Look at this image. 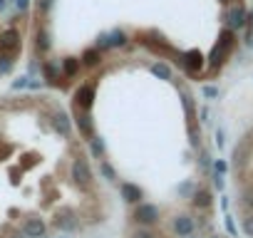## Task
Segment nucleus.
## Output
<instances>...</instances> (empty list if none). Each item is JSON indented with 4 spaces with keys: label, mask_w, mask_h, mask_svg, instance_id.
Returning a JSON list of instances; mask_svg holds the SVG:
<instances>
[]
</instances>
